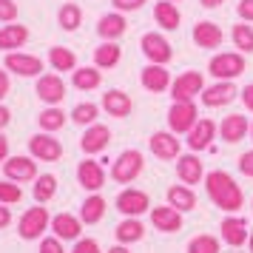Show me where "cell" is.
Listing matches in <instances>:
<instances>
[{"label":"cell","instance_id":"6da1fadb","mask_svg":"<svg viewBox=\"0 0 253 253\" xmlns=\"http://www.w3.org/2000/svg\"><path fill=\"white\" fill-rule=\"evenodd\" d=\"M205 191H208V196H211V202H213L219 211H225V213H236V211H242V205H245V194H242V188L236 185V179H233L228 171L205 173Z\"/></svg>","mask_w":253,"mask_h":253},{"label":"cell","instance_id":"7a4b0ae2","mask_svg":"<svg viewBox=\"0 0 253 253\" xmlns=\"http://www.w3.org/2000/svg\"><path fill=\"white\" fill-rule=\"evenodd\" d=\"M245 69H248V63H245V54H239V51H219L208 63V74L213 80H236L245 74Z\"/></svg>","mask_w":253,"mask_h":253},{"label":"cell","instance_id":"3957f363","mask_svg":"<svg viewBox=\"0 0 253 253\" xmlns=\"http://www.w3.org/2000/svg\"><path fill=\"white\" fill-rule=\"evenodd\" d=\"M142 168H145L142 154H139L137 148H128V151H123V154L114 160V165H111V179L120 182V185H128L142 173Z\"/></svg>","mask_w":253,"mask_h":253},{"label":"cell","instance_id":"277c9868","mask_svg":"<svg viewBox=\"0 0 253 253\" xmlns=\"http://www.w3.org/2000/svg\"><path fill=\"white\" fill-rule=\"evenodd\" d=\"M202 91H205V77H202V71H182V74L171 83L173 103H194V97H199Z\"/></svg>","mask_w":253,"mask_h":253},{"label":"cell","instance_id":"5b68a950","mask_svg":"<svg viewBox=\"0 0 253 253\" xmlns=\"http://www.w3.org/2000/svg\"><path fill=\"white\" fill-rule=\"evenodd\" d=\"M139 48H142V54L148 57V63H157V66H168V63L173 60L171 43H168L160 32H148V35H142Z\"/></svg>","mask_w":253,"mask_h":253},{"label":"cell","instance_id":"8992f818","mask_svg":"<svg viewBox=\"0 0 253 253\" xmlns=\"http://www.w3.org/2000/svg\"><path fill=\"white\" fill-rule=\"evenodd\" d=\"M196 123H199V108L194 103H173L168 108V128H171L176 137L179 134H188Z\"/></svg>","mask_w":253,"mask_h":253},{"label":"cell","instance_id":"52a82bcc","mask_svg":"<svg viewBox=\"0 0 253 253\" xmlns=\"http://www.w3.org/2000/svg\"><path fill=\"white\" fill-rule=\"evenodd\" d=\"M48 225H51L48 211L43 205H37V208H29L23 216H20L17 230H20V236H23V239H40V233H43Z\"/></svg>","mask_w":253,"mask_h":253},{"label":"cell","instance_id":"ba28073f","mask_svg":"<svg viewBox=\"0 0 253 253\" xmlns=\"http://www.w3.org/2000/svg\"><path fill=\"white\" fill-rule=\"evenodd\" d=\"M236 85L233 80H216L213 85H205V91L199 94V100L205 108H222V105H228L236 100Z\"/></svg>","mask_w":253,"mask_h":253},{"label":"cell","instance_id":"9c48e42d","mask_svg":"<svg viewBox=\"0 0 253 253\" xmlns=\"http://www.w3.org/2000/svg\"><path fill=\"white\" fill-rule=\"evenodd\" d=\"M117 211L123 216H142L145 211H151V196L145 191H137V188H126L123 194L117 196Z\"/></svg>","mask_w":253,"mask_h":253},{"label":"cell","instance_id":"30bf717a","mask_svg":"<svg viewBox=\"0 0 253 253\" xmlns=\"http://www.w3.org/2000/svg\"><path fill=\"white\" fill-rule=\"evenodd\" d=\"M3 173L9 182H32L37 179V162L35 157H9L3 162Z\"/></svg>","mask_w":253,"mask_h":253},{"label":"cell","instance_id":"8fae6325","mask_svg":"<svg viewBox=\"0 0 253 253\" xmlns=\"http://www.w3.org/2000/svg\"><path fill=\"white\" fill-rule=\"evenodd\" d=\"M216 134H219V126H216V123H213L211 117H199V123H196V126L188 131V134H185V137H188L185 142H188V148L196 154V151H205L208 145L216 139Z\"/></svg>","mask_w":253,"mask_h":253},{"label":"cell","instance_id":"7c38bea8","mask_svg":"<svg viewBox=\"0 0 253 253\" xmlns=\"http://www.w3.org/2000/svg\"><path fill=\"white\" fill-rule=\"evenodd\" d=\"M29 154L40 162H57L63 157V145L51 134H35L29 139Z\"/></svg>","mask_w":253,"mask_h":253},{"label":"cell","instance_id":"4fadbf2b","mask_svg":"<svg viewBox=\"0 0 253 253\" xmlns=\"http://www.w3.org/2000/svg\"><path fill=\"white\" fill-rule=\"evenodd\" d=\"M9 71L20 74V77H43V60L35 57V54H23V51H9L6 54V63H3Z\"/></svg>","mask_w":253,"mask_h":253},{"label":"cell","instance_id":"5bb4252c","mask_svg":"<svg viewBox=\"0 0 253 253\" xmlns=\"http://www.w3.org/2000/svg\"><path fill=\"white\" fill-rule=\"evenodd\" d=\"M148 145H151V154H154L157 160H179L182 142L176 139L173 131H157V134H151Z\"/></svg>","mask_w":253,"mask_h":253},{"label":"cell","instance_id":"9a60e30c","mask_svg":"<svg viewBox=\"0 0 253 253\" xmlns=\"http://www.w3.org/2000/svg\"><path fill=\"white\" fill-rule=\"evenodd\" d=\"M139 83H142V88L151 94H162L165 88H171V71L165 69V66H157V63H148L142 74H139Z\"/></svg>","mask_w":253,"mask_h":253},{"label":"cell","instance_id":"2e32d148","mask_svg":"<svg viewBox=\"0 0 253 253\" xmlns=\"http://www.w3.org/2000/svg\"><path fill=\"white\" fill-rule=\"evenodd\" d=\"M248 131H251V123H248L245 114H228L219 123V139H225L228 145L242 142V139L248 137Z\"/></svg>","mask_w":253,"mask_h":253},{"label":"cell","instance_id":"e0dca14e","mask_svg":"<svg viewBox=\"0 0 253 253\" xmlns=\"http://www.w3.org/2000/svg\"><path fill=\"white\" fill-rule=\"evenodd\" d=\"M37 97L48 105H57L66 100V83L60 74H43L37 77Z\"/></svg>","mask_w":253,"mask_h":253},{"label":"cell","instance_id":"ac0fdd59","mask_svg":"<svg viewBox=\"0 0 253 253\" xmlns=\"http://www.w3.org/2000/svg\"><path fill=\"white\" fill-rule=\"evenodd\" d=\"M176 176L182 185H199L205 179V165L196 154H182L176 160Z\"/></svg>","mask_w":253,"mask_h":253},{"label":"cell","instance_id":"d6986e66","mask_svg":"<svg viewBox=\"0 0 253 253\" xmlns=\"http://www.w3.org/2000/svg\"><path fill=\"white\" fill-rule=\"evenodd\" d=\"M77 182H80L85 191L97 194V191L105 185L103 165H100V162H94V160H83L80 165H77Z\"/></svg>","mask_w":253,"mask_h":253},{"label":"cell","instance_id":"ffe728a7","mask_svg":"<svg viewBox=\"0 0 253 253\" xmlns=\"http://www.w3.org/2000/svg\"><path fill=\"white\" fill-rule=\"evenodd\" d=\"M194 43L199 48H219L222 43H225V32L219 29L213 20H199V23L194 26Z\"/></svg>","mask_w":253,"mask_h":253},{"label":"cell","instance_id":"44dd1931","mask_svg":"<svg viewBox=\"0 0 253 253\" xmlns=\"http://www.w3.org/2000/svg\"><path fill=\"white\" fill-rule=\"evenodd\" d=\"M219 230H222V239L228 242L230 248H242L245 242L251 239L248 222H245L242 216H225L222 219V225H219Z\"/></svg>","mask_w":253,"mask_h":253},{"label":"cell","instance_id":"7402d4cb","mask_svg":"<svg viewBox=\"0 0 253 253\" xmlns=\"http://www.w3.org/2000/svg\"><path fill=\"white\" fill-rule=\"evenodd\" d=\"M151 225L162 233H176L182 228V213L171 205H160V208H151Z\"/></svg>","mask_w":253,"mask_h":253},{"label":"cell","instance_id":"603a6c76","mask_svg":"<svg viewBox=\"0 0 253 253\" xmlns=\"http://www.w3.org/2000/svg\"><path fill=\"white\" fill-rule=\"evenodd\" d=\"M108 142H111V131L108 126H100V123H94V126L85 128V134L80 139V148L85 154H100V151L108 148Z\"/></svg>","mask_w":253,"mask_h":253},{"label":"cell","instance_id":"cb8c5ba5","mask_svg":"<svg viewBox=\"0 0 253 253\" xmlns=\"http://www.w3.org/2000/svg\"><path fill=\"white\" fill-rule=\"evenodd\" d=\"M51 230H54V236L60 242H77L83 233V219L80 216H71V213H57V216L51 219Z\"/></svg>","mask_w":253,"mask_h":253},{"label":"cell","instance_id":"d4e9b609","mask_svg":"<svg viewBox=\"0 0 253 253\" xmlns=\"http://www.w3.org/2000/svg\"><path fill=\"white\" fill-rule=\"evenodd\" d=\"M103 108L108 111V117H117V120H123L134 111V103H131V97L126 91H120V88H111V91L103 94Z\"/></svg>","mask_w":253,"mask_h":253},{"label":"cell","instance_id":"484cf974","mask_svg":"<svg viewBox=\"0 0 253 253\" xmlns=\"http://www.w3.org/2000/svg\"><path fill=\"white\" fill-rule=\"evenodd\" d=\"M126 17H123V12H111V14H103L100 17V23H97V35L103 37V40H120V37L126 35Z\"/></svg>","mask_w":253,"mask_h":253},{"label":"cell","instance_id":"4316f807","mask_svg":"<svg viewBox=\"0 0 253 253\" xmlns=\"http://www.w3.org/2000/svg\"><path fill=\"white\" fill-rule=\"evenodd\" d=\"M154 20H157L160 29L173 32V29H179L182 14H179V9H176V3H171V0H160V3L154 6Z\"/></svg>","mask_w":253,"mask_h":253},{"label":"cell","instance_id":"83f0119b","mask_svg":"<svg viewBox=\"0 0 253 253\" xmlns=\"http://www.w3.org/2000/svg\"><path fill=\"white\" fill-rule=\"evenodd\" d=\"M100 83H103V74L97 66H77L71 71V85L80 91H94V88H100Z\"/></svg>","mask_w":253,"mask_h":253},{"label":"cell","instance_id":"f1b7e54d","mask_svg":"<svg viewBox=\"0 0 253 253\" xmlns=\"http://www.w3.org/2000/svg\"><path fill=\"white\" fill-rule=\"evenodd\" d=\"M168 205L176 208L179 213H188L196 208V194L191 185H171L168 188Z\"/></svg>","mask_w":253,"mask_h":253},{"label":"cell","instance_id":"f546056e","mask_svg":"<svg viewBox=\"0 0 253 253\" xmlns=\"http://www.w3.org/2000/svg\"><path fill=\"white\" fill-rule=\"evenodd\" d=\"M29 40V29L20 23H9V26H3L0 29V51H14V48H20Z\"/></svg>","mask_w":253,"mask_h":253},{"label":"cell","instance_id":"4dcf8cb0","mask_svg":"<svg viewBox=\"0 0 253 253\" xmlns=\"http://www.w3.org/2000/svg\"><path fill=\"white\" fill-rule=\"evenodd\" d=\"M123 57V48L117 46L114 40H103L100 46L94 48V66L97 69H114Z\"/></svg>","mask_w":253,"mask_h":253},{"label":"cell","instance_id":"1f68e13d","mask_svg":"<svg viewBox=\"0 0 253 253\" xmlns=\"http://www.w3.org/2000/svg\"><path fill=\"white\" fill-rule=\"evenodd\" d=\"M114 236L120 245H134V242H139L142 236H145V228H142V222H139L137 216H126L120 225H117Z\"/></svg>","mask_w":253,"mask_h":253},{"label":"cell","instance_id":"d6a6232c","mask_svg":"<svg viewBox=\"0 0 253 253\" xmlns=\"http://www.w3.org/2000/svg\"><path fill=\"white\" fill-rule=\"evenodd\" d=\"M230 40H233V46L239 54H253V26L239 20V23H233L230 29Z\"/></svg>","mask_w":253,"mask_h":253},{"label":"cell","instance_id":"836d02e7","mask_svg":"<svg viewBox=\"0 0 253 253\" xmlns=\"http://www.w3.org/2000/svg\"><path fill=\"white\" fill-rule=\"evenodd\" d=\"M48 63L54 71H74L77 69V54L66 46H51L48 48Z\"/></svg>","mask_w":253,"mask_h":253},{"label":"cell","instance_id":"e575fe53","mask_svg":"<svg viewBox=\"0 0 253 253\" xmlns=\"http://www.w3.org/2000/svg\"><path fill=\"white\" fill-rule=\"evenodd\" d=\"M103 216H105V199L100 194H91L85 202H83V208H80L83 225H97Z\"/></svg>","mask_w":253,"mask_h":253},{"label":"cell","instance_id":"d590c367","mask_svg":"<svg viewBox=\"0 0 253 253\" xmlns=\"http://www.w3.org/2000/svg\"><path fill=\"white\" fill-rule=\"evenodd\" d=\"M57 20H60V26H63L66 32H77L80 23H83V9L77 6V3H63L60 12H57Z\"/></svg>","mask_w":253,"mask_h":253},{"label":"cell","instance_id":"8d00e7d4","mask_svg":"<svg viewBox=\"0 0 253 253\" xmlns=\"http://www.w3.org/2000/svg\"><path fill=\"white\" fill-rule=\"evenodd\" d=\"M37 123H40V128L46 134H51V131H60V128L66 126V114H63V108H57V105H48L46 111H40Z\"/></svg>","mask_w":253,"mask_h":253},{"label":"cell","instance_id":"74e56055","mask_svg":"<svg viewBox=\"0 0 253 253\" xmlns=\"http://www.w3.org/2000/svg\"><path fill=\"white\" fill-rule=\"evenodd\" d=\"M54 194H57V176H51V173L37 176V179H35V199H37V205L48 202Z\"/></svg>","mask_w":253,"mask_h":253},{"label":"cell","instance_id":"f35d334b","mask_svg":"<svg viewBox=\"0 0 253 253\" xmlns=\"http://www.w3.org/2000/svg\"><path fill=\"white\" fill-rule=\"evenodd\" d=\"M188 253H222V242L211 233H199L188 242Z\"/></svg>","mask_w":253,"mask_h":253},{"label":"cell","instance_id":"ab89813d","mask_svg":"<svg viewBox=\"0 0 253 253\" xmlns=\"http://www.w3.org/2000/svg\"><path fill=\"white\" fill-rule=\"evenodd\" d=\"M97 114H100V105H94V103H80V105H74V111H71V120H74L77 126H94V123H97Z\"/></svg>","mask_w":253,"mask_h":253},{"label":"cell","instance_id":"60d3db41","mask_svg":"<svg viewBox=\"0 0 253 253\" xmlns=\"http://www.w3.org/2000/svg\"><path fill=\"white\" fill-rule=\"evenodd\" d=\"M20 199H23V191H20L17 182H9V179L0 182V205H14Z\"/></svg>","mask_w":253,"mask_h":253},{"label":"cell","instance_id":"b9f144b4","mask_svg":"<svg viewBox=\"0 0 253 253\" xmlns=\"http://www.w3.org/2000/svg\"><path fill=\"white\" fill-rule=\"evenodd\" d=\"M14 20H17V3L0 0V23H14Z\"/></svg>","mask_w":253,"mask_h":253},{"label":"cell","instance_id":"7bdbcfd3","mask_svg":"<svg viewBox=\"0 0 253 253\" xmlns=\"http://www.w3.org/2000/svg\"><path fill=\"white\" fill-rule=\"evenodd\" d=\"M114 3L117 12H137V9H142L148 0H111Z\"/></svg>","mask_w":253,"mask_h":253},{"label":"cell","instance_id":"ee69618b","mask_svg":"<svg viewBox=\"0 0 253 253\" xmlns=\"http://www.w3.org/2000/svg\"><path fill=\"white\" fill-rule=\"evenodd\" d=\"M40 253H66V251H63V242L57 236H48V239L40 242Z\"/></svg>","mask_w":253,"mask_h":253},{"label":"cell","instance_id":"f6af8a7d","mask_svg":"<svg viewBox=\"0 0 253 253\" xmlns=\"http://www.w3.org/2000/svg\"><path fill=\"white\" fill-rule=\"evenodd\" d=\"M71 253H100V245L94 239H77V245H74Z\"/></svg>","mask_w":253,"mask_h":253},{"label":"cell","instance_id":"bcb514c9","mask_svg":"<svg viewBox=\"0 0 253 253\" xmlns=\"http://www.w3.org/2000/svg\"><path fill=\"white\" fill-rule=\"evenodd\" d=\"M239 171L253 179V151H245V154L239 157Z\"/></svg>","mask_w":253,"mask_h":253},{"label":"cell","instance_id":"7dc6e473","mask_svg":"<svg viewBox=\"0 0 253 253\" xmlns=\"http://www.w3.org/2000/svg\"><path fill=\"white\" fill-rule=\"evenodd\" d=\"M236 12H239V17L245 23H253V0H239Z\"/></svg>","mask_w":253,"mask_h":253},{"label":"cell","instance_id":"c3c4849f","mask_svg":"<svg viewBox=\"0 0 253 253\" xmlns=\"http://www.w3.org/2000/svg\"><path fill=\"white\" fill-rule=\"evenodd\" d=\"M242 103H245L248 111H253V83H248V85L242 88Z\"/></svg>","mask_w":253,"mask_h":253},{"label":"cell","instance_id":"681fc988","mask_svg":"<svg viewBox=\"0 0 253 253\" xmlns=\"http://www.w3.org/2000/svg\"><path fill=\"white\" fill-rule=\"evenodd\" d=\"M6 94H9V74L0 69V100H3Z\"/></svg>","mask_w":253,"mask_h":253},{"label":"cell","instance_id":"f907efd6","mask_svg":"<svg viewBox=\"0 0 253 253\" xmlns=\"http://www.w3.org/2000/svg\"><path fill=\"white\" fill-rule=\"evenodd\" d=\"M9 120H12V111H9L6 105H0V131L9 126Z\"/></svg>","mask_w":253,"mask_h":253},{"label":"cell","instance_id":"816d5d0a","mask_svg":"<svg viewBox=\"0 0 253 253\" xmlns=\"http://www.w3.org/2000/svg\"><path fill=\"white\" fill-rule=\"evenodd\" d=\"M9 222H12V213H9V208H6V205H0V230L6 228Z\"/></svg>","mask_w":253,"mask_h":253},{"label":"cell","instance_id":"f5cc1de1","mask_svg":"<svg viewBox=\"0 0 253 253\" xmlns=\"http://www.w3.org/2000/svg\"><path fill=\"white\" fill-rule=\"evenodd\" d=\"M6 160H9V139L0 134V162H6Z\"/></svg>","mask_w":253,"mask_h":253},{"label":"cell","instance_id":"db71d44e","mask_svg":"<svg viewBox=\"0 0 253 253\" xmlns=\"http://www.w3.org/2000/svg\"><path fill=\"white\" fill-rule=\"evenodd\" d=\"M199 3H202L205 9H219V6H222V3H228V0H199Z\"/></svg>","mask_w":253,"mask_h":253},{"label":"cell","instance_id":"11a10c76","mask_svg":"<svg viewBox=\"0 0 253 253\" xmlns=\"http://www.w3.org/2000/svg\"><path fill=\"white\" fill-rule=\"evenodd\" d=\"M108 253H131V251H128L126 245H114V248H111Z\"/></svg>","mask_w":253,"mask_h":253},{"label":"cell","instance_id":"9f6ffc18","mask_svg":"<svg viewBox=\"0 0 253 253\" xmlns=\"http://www.w3.org/2000/svg\"><path fill=\"white\" fill-rule=\"evenodd\" d=\"M248 242H251V253H253V230H251V239H248Z\"/></svg>","mask_w":253,"mask_h":253},{"label":"cell","instance_id":"6f0895ef","mask_svg":"<svg viewBox=\"0 0 253 253\" xmlns=\"http://www.w3.org/2000/svg\"><path fill=\"white\" fill-rule=\"evenodd\" d=\"M251 137H253V123H251Z\"/></svg>","mask_w":253,"mask_h":253},{"label":"cell","instance_id":"680465c9","mask_svg":"<svg viewBox=\"0 0 253 253\" xmlns=\"http://www.w3.org/2000/svg\"><path fill=\"white\" fill-rule=\"evenodd\" d=\"M171 3H176V0H171Z\"/></svg>","mask_w":253,"mask_h":253},{"label":"cell","instance_id":"91938a15","mask_svg":"<svg viewBox=\"0 0 253 253\" xmlns=\"http://www.w3.org/2000/svg\"><path fill=\"white\" fill-rule=\"evenodd\" d=\"M251 208H253V202H251Z\"/></svg>","mask_w":253,"mask_h":253}]
</instances>
